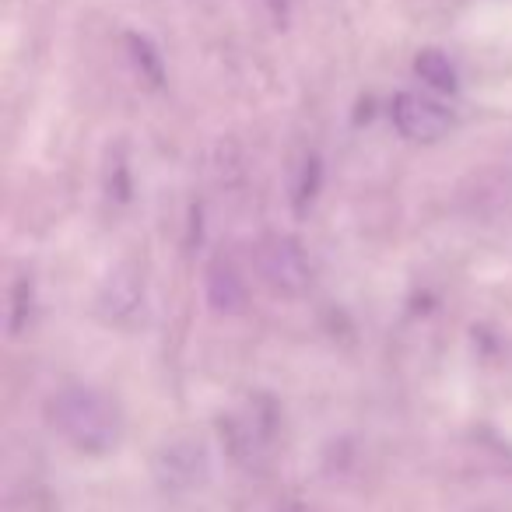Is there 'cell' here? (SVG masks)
Returning <instances> with one entry per match:
<instances>
[{
    "label": "cell",
    "mask_w": 512,
    "mask_h": 512,
    "mask_svg": "<svg viewBox=\"0 0 512 512\" xmlns=\"http://www.w3.org/2000/svg\"><path fill=\"white\" fill-rule=\"evenodd\" d=\"M50 421L78 453L106 456L123 439V414L109 393L95 386H67L50 400Z\"/></svg>",
    "instance_id": "1"
},
{
    "label": "cell",
    "mask_w": 512,
    "mask_h": 512,
    "mask_svg": "<svg viewBox=\"0 0 512 512\" xmlns=\"http://www.w3.org/2000/svg\"><path fill=\"white\" fill-rule=\"evenodd\" d=\"M260 274L267 285L285 295H302L313 285V264H309L306 249L292 235H271L260 246Z\"/></svg>",
    "instance_id": "2"
},
{
    "label": "cell",
    "mask_w": 512,
    "mask_h": 512,
    "mask_svg": "<svg viewBox=\"0 0 512 512\" xmlns=\"http://www.w3.org/2000/svg\"><path fill=\"white\" fill-rule=\"evenodd\" d=\"M393 127H397L400 137H407V141L432 144L453 130V113H449L442 102L428 99V95L400 92L397 99H393Z\"/></svg>",
    "instance_id": "3"
},
{
    "label": "cell",
    "mask_w": 512,
    "mask_h": 512,
    "mask_svg": "<svg viewBox=\"0 0 512 512\" xmlns=\"http://www.w3.org/2000/svg\"><path fill=\"white\" fill-rule=\"evenodd\" d=\"M99 316L109 323H127L134 320L137 313H141L144 306V281L141 274L134 271L130 264L116 267V271H109V278L102 281L99 288Z\"/></svg>",
    "instance_id": "4"
},
{
    "label": "cell",
    "mask_w": 512,
    "mask_h": 512,
    "mask_svg": "<svg viewBox=\"0 0 512 512\" xmlns=\"http://www.w3.org/2000/svg\"><path fill=\"white\" fill-rule=\"evenodd\" d=\"M204 285H207V302H211L214 313H225V316L242 313V306H246V285H242V278L235 274L232 264L214 260V264L207 267Z\"/></svg>",
    "instance_id": "5"
},
{
    "label": "cell",
    "mask_w": 512,
    "mask_h": 512,
    "mask_svg": "<svg viewBox=\"0 0 512 512\" xmlns=\"http://www.w3.org/2000/svg\"><path fill=\"white\" fill-rule=\"evenodd\" d=\"M414 74H418L428 88H435V92L449 95V92H456V88H460V78H456L453 60H449L442 50H435V46L418 50V57H414Z\"/></svg>",
    "instance_id": "6"
},
{
    "label": "cell",
    "mask_w": 512,
    "mask_h": 512,
    "mask_svg": "<svg viewBox=\"0 0 512 512\" xmlns=\"http://www.w3.org/2000/svg\"><path fill=\"white\" fill-rule=\"evenodd\" d=\"M127 46H130V60H134V67L141 71V78L148 81L151 88L162 85V78H165L162 53H158L155 46H151V39L148 36H137V32H130Z\"/></svg>",
    "instance_id": "7"
},
{
    "label": "cell",
    "mask_w": 512,
    "mask_h": 512,
    "mask_svg": "<svg viewBox=\"0 0 512 512\" xmlns=\"http://www.w3.org/2000/svg\"><path fill=\"white\" fill-rule=\"evenodd\" d=\"M320 176H323V169H320V158H306V165H302V179H299V190H295V207L299 211H306V204H313V197H316V190H320Z\"/></svg>",
    "instance_id": "8"
},
{
    "label": "cell",
    "mask_w": 512,
    "mask_h": 512,
    "mask_svg": "<svg viewBox=\"0 0 512 512\" xmlns=\"http://www.w3.org/2000/svg\"><path fill=\"white\" fill-rule=\"evenodd\" d=\"M29 313H32V285H29V281H18V288H15V313H11V330H15V334L25 327Z\"/></svg>",
    "instance_id": "9"
}]
</instances>
